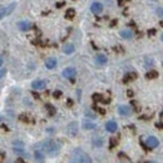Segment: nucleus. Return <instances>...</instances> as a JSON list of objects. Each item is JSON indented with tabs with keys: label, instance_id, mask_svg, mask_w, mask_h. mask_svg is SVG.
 Returning <instances> with one entry per match:
<instances>
[{
	"label": "nucleus",
	"instance_id": "obj_1",
	"mask_svg": "<svg viewBox=\"0 0 163 163\" xmlns=\"http://www.w3.org/2000/svg\"><path fill=\"white\" fill-rule=\"evenodd\" d=\"M43 147H41V151H43L44 153L52 155V157H54V155H56L59 153L60 148H62V144L60 142L55 140V139H47L43 142V144H41Z\"/></svg>",
	"mask_w": 163,
	"mask_h": 163
},
{
	"label": "nucleus",
	"instance_id": "obj_2",
	"mask_svg": "<svg viewBox=\"0 0 163 163\" xmlns=\"http://www.w3.org/2000/svg\"><path fill=\"white\" fill-rule=\"evenodd\" d=\"M63 77L67 78V79H70V80H74V78L77 75V70L73 68V67H68L63 70Z\"/></svg>",
	"mask_w": 163,
	"mask_h": 163
},
{
	"label": "nucleus",
	"instance_id": "obj_3",
	"mask_svg": "<svg viewBox=\"0 0 163 163\" xmlns=\"http://www.w3.org/2000/svg\"><path fill=\"white\" fill-rule=\"evenodd\" d=\"M14 8H15V4H10L9 6H5V8H0V19H3L5 17H8L10 15V14L13 13Z\"/></svg>",
	"mask_w": 163,
	"mask_h": 163
},
{
	"label": "nucleus",
	"instance_id": "obj_4",
	"mask_svg": "<svg viewBox=\"0 0 163 163\" xmlns=\"http://www.w3.org/2000/svg\"><path fill=\"white\" fill-rule=\"evenodd\" d=\"M67 133H68V136H70V137H75L77 133H78V123L77 122L69 123V125L67 127Z\"/></svg>",
	"mask_w": 163,
	"mask_h": 163
},
{
	"label": "nucleus",
	"instance_id": "obj_5",
	"mask_svg": "<svg viewBox=\"0 0 163 163\" xmlns=\"http://www.w3.org/2000/svg\"><path fill=\"white\" fill-rule=\"evenodd\" d=\"M18 28H19V30H22V32H28L33 28V24L30 22H28V20H22V22L18 23Z\"/></svg>",
	"mask_w": 163,
	"mask_h": 163
},
{
	"label": "nucleus",
	"instance_id": "obj_6",
	"mask_svg": "<svg viewBox=\"0 0 163 163\" xmlns=\"http://www.w3.org/2000/svg\"><path fill=\"white\" fill-rule=\"evenodd\" d=\"M118 113L120 116H131V113H132V108L129 107V105H119L118 107Z\"/></svg>",
	"mask_w": 163,
	"mask_h": 163
},
{
	"label": "nucleus",
	"instance_id": "obj_7",
	"mask_svg": "<svg viewBox=\"0 0 163 163\" xmlns=\"http://www.w3.org/2000/svg\"><path fill=\"white\" fill-rule=\"evenodd\" d=\"M146 143H147V146H148V148H151V149H153V148H155V147H158V144H159V142H158V139L155 138V137H153V136H149L147 138V140H146Z\"/></svg>",
	"mask_w": 163,
	"mask_h": 163
},
{
	"label": "nucleus",
	"instance_id": "obj_8",
	"mask_svg": "<svg viewBox=\"0 0 163 163\" xmlns=\"http://www.w3.org/2000/svg\"><path fill=\"white\" fill-rule=\"evenodd\" d=\"M105 129H107L108 132H110V133H114L118 129V124L114 122V120H109V122L105 123Z\"/></svg>",
	"mask_w": 163,
	"mask_h": 163
},
{
	"label": "nucleus",
	"instance_id": "obj_9",
	"mask_svg": "<svg viewBox=\"0 0 163 163\" xmlns=\"http://www.w3.org/2000/svg\"><path fill=\"white\" fill-rule=\"evenodd\" d=\"M45 86H47V82L43 80V79H37V80H34L32 83V87L34 89H44Z\"/></svg>",
	"mask_w": 163,
	"mask_h": 163
},
{
	"label": "nucleus",
	"instance_id": "obj_10",
	"mask_svg": "<svg viewBox=\"0 0 163 163\" xmlns=\"http://www.w3.org/2000/svg\"><path fill=\"white\" fill-rule=\"evenodd\" d=\"M90 10H92V13H93V14H99V13H102V10H103V5L99 2H94L93 4H92V6H90Z\"/></svg>",
	"mask_w": 163,
	"mask_h": 163
},
{
	"label": "nucleus",
	"instance_id": "obj_11",
	"mask_svg": "<svg viewBox=\"0 0 163 163\" xmlns=\"http://www.w3.org/2000/svg\"><path fill=\"white\" fill-rule=\"evenodd\" d=\"M45 67L48 69H54L56 67V59L54 58V56H49V58H47L45 60Z\"/></svg>",
	"mask_w": 163,
	"mask_h": 163
},
{
	"label": "nucleus",
	"instance_id": "obj_12",
	"mask_svg": "<svg viewBox=\"0 0 163 163\" xmlns=\"http://www.w3.org/2000/svg\"><path fill=\"white\" fill-rule=\"evenodd\" d=\"M34 157H35L37 163H44V152L41 151V149H37V151H35Z\"/></svg>",
	"mask_w": 163,
	"mask_h": 163
},
{
	"label": "nucleus",
	"instance_id": "obj_13",
	"mask_svg": "<svg viewBox=\"0 0 163 163\" xmlns=\"http://www.w3.org/2000/svg\"><path fill=\"white\" fill-rule=\"evenodd\" d=\"M95 63H97V64H99V65L105 64V63H107V56H105L104 54H98L95 56Z\"/></svg>",
	"mask_w": 163,
	"mask_h": 163
},
{
	"label": "nucleus",
	"instance_id": "obj_14",
	"mask_svg": "<svg viewBox=\"0 0 163 163\" xmlns=\"http://www.w3.org/2000/svg\"><path fill=\"white\" fill-rule=\"evenodd\" d=\"M120 37H122L123 39H132L133 38V33L129 29H124V30L120 32Z\"/></svg>",
	"mask_w": 163,
	"mask_h": 163
},
{
	"label": "nucleus",
	"instance_id": "obj_15",
	"mask_svg": "<svg viewBox=\"0 0 163 163\" xmlns=\"http://www.w3.org/2000/svg\"><path fill=\"white\" fill-rule=\"evenodd\" d=\"M93 101H94V102H103V103H108V102H109V99H104L102 94L94 93V94H93Z\"/></svg>",
	"mask_w": 163,
	"mask_h": 163
},
{
	"label": "nucleus",
	"instance_id": "obj_16",
	"mask_svg": "<svg viewBox=\"0 0 163 163\" xmlns=\"http://www.w3.org/2000/svg\"><path fill=\"white\" fill-rule=\"evenodd\" d=\"M136 78H137V74H136V73H128V74H125V77L123 78V82H124V83H128V82L134 80Z\"/></svg>",
	"mask_w": 163,
	"mask_h": 163
},
{
	"label": "nucleus",
	"instance_id": "obj_17",
	"mask_svg": "<svg viewBox=\"0 0 163 163\" xmlns=\"http://www.w3.org/2000/svg\"><path fill=\"white\" fill-rule=\"evenodd\" d=\"M95 127H97V125H95L94 123L89 122V120H83V128H84V129H94Z\"/></svg>",
	"mask_w": 163,
	"mask_h": 163
},
{
	"label": "nucleus",
	"instance_id": "obj_18",
	"mask_svg": "<svg viewBox=\"0 0 163 163\" xmlns=\"http://www.w3.org/2000/svg\"><path fill=\"white\" fill-rule=\"evenodd\" d=\"M63 52H64L65 54H72L74 52V45L73 44H67L64 45V48H63Z\"/></svg>",
	"mask_w": 163,
	"mask_h": 163
},
{
	"label": "nucleus",
	"instance_id": "obj_19",
	"mask_svg": "<svg viewBox=\"0 0 163 163\" xmlns=\"http://www.w3.org/2000/svg\"><path fill=\"white\" fill-rule=\"evenodd\" d=\"M45 109L48 110V113H49V116H50V117H53L56 113V109L53 107L52 104H45Z\"/></svg>",
	"mask_w": 163,
	"mask_h": 163
},
{
	"label": "nucleus",
	"instance_id": "obj_20",
	"mask_svg": "<svg viewBox=\"0 0 163 163\" xmlns=\"http://www.w3.org/2000/svg\"><path fill=\"white\" fill-rule=\"evenodd\" d=\"M157 77H158V73L155 70H149L146 74V78H148V79H153V78H157Z\"/></svg>",
	"mask_w": 163,
	"mask_h": 163
},
{
	"label": "nucleus",
	"instance_id": "obj_21",
	"mask_svg": "<svg viewBox=\"0 0 163 163\" xmlns=\"http://www.w3.org/2000/svg\"><path fill=\"white\" fill-rule=\"evenodd\" d=\"M75 17V10L74 9H68L65 13V18L67 19H73Z\"/></svg>",
	"mask_w": 163,
	"mask_h": 163
},
{
	"label": "nucleus",
	"instance_id": "obj_22",
	"mask_svg": "<svg viewBox=\"0 0 163 163\" xmlns=\"http://www.w3.org/2000/svg\"><path fill=\"white\" fill-rule=\"evenodd\" d=\"M93 144L95 146V147H102V144H103V142H102V139L101 138H94L93 139Z\"/></svg>",
	"mask_w": 163,
	"mask_h": 163
},
{
	"label": "nucleus",
	"instance_id": "obj_23",
	"mask_svg": "<svg viewBox=\"0 0 163 163\" xmlns=\"http://www.w3.org/2000/svg\"><path fill=\"white\" fill-rule=\"evenodd\" d=\"M14 153L15 154H19V155H23V154H25V152H24V148H14Z\"/></svg>",
	"mask_w": 163,
	"mask_h": 163
},
{
	"label": "nucleus",
	"instance_id": "obj_24",
	"mask_svg": "<svg viewBox=\"0 0 163 163\" xmlns=\"http://www.w3.org/2000/svg\"><path fill=\"white\" fill-rule=\"evenodd\" d=\"M20 120H23V122H30V118H29V116H26V114H22L20 116Z\"/></svg>",
	"mask_w": 163,
	"mask_h": 163
},
{
	"label": "nucleus",
	"instance_id": "obj_25",
	"mask_svg": "<svg viewBox=\"0 0 163 163\" xmlns=\"http://www.w3.org/2000/svg\"><path fill=\"white\" fill-rule=\"evenodd\" d=\"M117 139L116 138H110V148H114L116 147V144H117Z\"/></svg>",
	"mask_w": 163,
	"mask_h": 163
},
{
	"label": "nucleus",
	"instance_id": "obj_26",
	"mask_svg": "<svg viewBox=\"0 0 163 163\" xmlns=\"http://www.w3.org/2000/svg\"><path fill=\"white\" fill-rule=\"evenodd\" d=\"M86 116H88V117H89V118H92V119H94V118H95V116H94L90 110H86Z\"/></svg>",
	"mask_w": 163,
	"mask_h": 163
},
{
	"label": "nucleus",
	"instance_id": "obj_27",
	"mask_svg": "<svg viewBox=\"0 0 163 163\" xmlns=\"http://www.w3.org/2000/svg\"><path fill=\"white\" fill-rule=\"evenodd\" d=\"M53 95H54V98H60L62 92H60V90H55L54 93H53Z\"/></svg>",
	"mask_w": 163,
	"mask_h": 163
},
{
	"label": "nucleus",
	"instance_id": "obj_28",
	"mask_svg": "<svg viewBox=\"0 0 163 163\" xmlns=\"http://www.w3.org/2000/svg\"><path fill=\"white\" fill-rule=\"evenodd\" d=\"M64 5H65L64 2H58V3H55V6H56V8H62V6H64Z\"/></svg>",
	"mask_w": 163,
	"mask_h": 163
},
{
	"label": "nucleus",
	"instance_id": "obj_29",
	"mask_svg": "<svg viewBox=\"0 0 163 163\" xmlns=\"http://www.w3.org/2000/svg\"><path fill=\"white\" fill-rule=\"evenodd\" d=\"M157 14H158L161 18H163V8H158L157 9Z\"/></svg>",
	"mask_w": 163,
	"mask_h": 163
},
{
	"label": "nucleus",
	"instance_id": "obj_30",
	"mask_svg": "<svg viewBox=\"0 0 163 163\" xmlns=\"http://www.w3.org/2000/svg\"><path fill=\"white\" fill-rule=\"evenodd\" d=\"M6 74V69H0V79Z\"/></svg>",
	"mask_w": 163,
	"mask_h": 163
},
{
	"label": "nucleus",
	"instance_id": "obj_31",
	"mask_svg": "<svg viewBox=\"0 0 163 163\" xmlns=\"http://www.w3.org/2000/svg\"><path fill=\"white\" fill-rule=\"evenodd\" d=\"M132 105H134V109H136V110H137V112H138V110H139V109H140V108H139V107H138V104H137V103H136V102H132Z\"/></svg>",
	"mask_w": 163,
	"mask_h": 163
},
{
	"label": "nucleus",
	"instance_id": "obj_32",
	"mask_svg": "<svg viewBox=\"0 0 163 163\" xmlns=\"http://www.w3.org/2000/svg\"><path fill=\"white\" fill-rule=\"evenodd\" d=\"M4 158H5V154L0 152V162H3V161H4Z\"/></svg>",
	"mask_w": 163,
	"mask_h": 163
},
{
	"label": "nucleus",
	"instance_id": "obj_33",
	"mask_svg": "<svg viewBox=\"0 0 163 163\" xmlns=\"http://www.w3.org/2000/svg\"><path fill=\"white\" fill-rule=\"evenodd\" d=\"M95 109H97L99 113H101V114H104V113H105V110H104V109H102V108H95Z\"/></svg>",
	"mask_w": 163,
	"mask_h": 163
},
{
	"label": "nucleus",
	"instance_id": "obj_34",
	"mask_svg": "<svg viewBox=\"0 0 163 163\" xmlns=\"http://www.w3.org/2000/svg\"><path fill=\"white\" fill-rule=\"evenodd\" d=\"M155 127H157V128L163 129V123H157V124H155Z\"/></svg>",
	"mask_w": 163,
	"mask_h": 163
},
{
	"label": "nucleus",
	"instance_id": "obj_35",
	"mask_svg": "<svg viewBox=\"0 0 163 163\" xmlns=\"http://www.w3.org/2000/svg\"><path fill=\"white\" fill-rule=\"evenodd\" d=\"M127 94H128L129 97H133V92L132 90H127Z\"/></svg>",
	"mask_w": 163,
	"mask_h": 163
},
{
	"label": "nucleus",
	"instance_id": "obj_36",
	"mask_svg": "<svg viewBox=\"0 0 163 163\" xmlns=\"http://www.w3.org/2000/svg\"><path fill=\"white\" fill-rule=\"evenodd\" d=\"M33 95H34V98H37V99H39L40 97H39V94H37V93H34V92H33Z\"/></svg>",
	"mask_w": 163,
	"mask_h": 163
},
{
	"label": "nucleus",
	"instance_id": "obj_37",
	"mask_svg": "<svg viewBox=\"0 0 163 163\" xmlns=\"http://www.w3.org/2000/svg\"><path fill=\"white\" fill-rule=\"evenodd\" d=\"M149 34H151V35H154V34H155V30H153V29L149 30Z\"/></svg>",
	"mask_w": 163,
	"mask_h": 163
},
{
	"label": "nucleus",
	"instance_id": "obj_38",
	"mask_svg": "<svg viewBox=\"0 0 163 163\" xmlns=\"http://www.w3.org/2000/svg\"><path fill=\"white\" fill-rule=\"evenodd\" d=\"M2 64H3V59L0 58V67H2Z\"/></svg>",
	"mask_w": 163,
	"mask_h": 163
},
{
	"label": "nucleus",
	"instance_id": "obj_39",
	"mask_svg": "<svg viewBox=\"0 0 163 163\" xmlns=\"http://www.w3.org/2000/svg\"><path fill=\"white\" fill-rule=\"evenodd\" d=\"M161 39H162V41H163V34H162V37H161Z\"/></svg>",
	"mask_w": 163,
	"mask_h": 163
},
{
	"label": "nucleus",
	"instance_id": "obj_40",
	"mask_svg": "<svg viewBox=\"0 0 163 163\" xmlns=\"http://www.w3.org/2000/svg\"><path fill=\"white\" fill-rule=\"evenodd\" d=\"M2 119H3V118H2V117H0V122H2Z\"/></svg>",
	"mask_w": 163,
	"mask_h": 163
},
{
	"label": "nucleus",
	"instance_id": "obj_41",
	"mask_svg": "<svg viewBox=\"0 0 163 163\" xmlns=\"http://www.w3.org/2000/svg\"><path fill=\"white\" fill-rule=\"evenodd\" d=\"M148 163H155V162H148Z\"/></svg>",
	"mask_w": 163,
	"mask_h": 163
},
{
	"label": "nucleus",
	"instance_id": "obj_42",
	"mask_svg": "<svg viewBox=\"0 0 163 163\" xmlns=\"http://www.w3.org/2000/svg\"><path fill=\"white\" fill-rule=\"evenodd\" d=\"M0 8H2V6H0Z\"/></svg>",
	"mask_w": 163,
	"mask_h": 163
}]
</instances>
